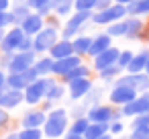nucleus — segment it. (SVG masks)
Wrapping results in <instances>:
<instances>
[{
  "instance_id": "1",
  "label": "nucleus",
  "mask_w": 149,
  "mask_h": 139,
  "mask_svg": "<svg viewBox=\"0 0 149 139\" xmlns=\"http://www.w3.org/2000/svg\"><path fill=\"white\" fill-rule=\"evenodd\" d=\"M70 129V121H68V110L65 108H53L49 110L45 125H43V135L47 139H59L65 135V131Z\"/></svg>"
},
{
  "instance_id": "2",
  "label": "nucleus",
  "mask_w": 149,
  "mask_h": 139,
  "mask_svg": "<svg viewBox=\"0 0 149 139\" xmlns=\"http://www.w3.org/2000/svg\"><path fill=\"white\" fill-rule=\"evenodd\" d=\"M86 117L90 123H104V125H110L112 121H120V112H116L108 104H92Z\"/></svg>"
},
{
  "instance_id": "3",
  "label": "nucleus",
  "mask_w": 149,
  "mask_h": 139,
  "mask_svg": "<svg viewBox=\"0 0 149 139\" xmlns=\"http://www.w3.org/2000/svg\"><path fill=\"white\" fill-rule=\"evenodd\" d=\"M47 86H49V78H37L33 84H29V86L25 88V92H23V94H25V102L31 104V106L39 104V102L45 98Z\"/></svg>"
},
{
  "instance_id": "4",
  "label": "nucleus",
  "mask_w": 149,
  "mask_h": 139,
  "mask_svg": "<svg viewBox=\"0 0 149 139\" xmlns=\"http://www.w3.org/2000/svg\"><path fill=\"white\" fill-rule=\"evenodd\" d=\"M35 64V51H21L8 59V72L10 74H23Z\"/></svg>"
},
{
  "instance_id": "5",
  "label": "nucleus",
  "mask_w": 149,
  "mask_h": 139,
  "mask_svg": "<svg viewBox=\"0 0 149 139\" xmlns=\"http://www.w3.org/2000/svg\"><path fill=\"white\" fill-rule=\"evenodd\" d=\"M116 84H118V86H131L137 94L149 92V76H147L145 72H141V74H129V76L116 78Z\"/></svg>"
},
{
  "instance_id": "6",
  "label": "nucleus",
  "mask_w": 149,
  "mask_h": 139,
  "mask_svg": "<svg viewBox=\"0 0 149 139\" xmlns=\"http://www.w3.org/2000/svg\"><path fill=\"white\" fill-rule=\"evenodd\" d=\"M123 117H139V115H149V92L139 94L135 100L123 106Z\"/></svg>"
},
{
  "instance_id": "7",
  "label": "nucleus",
  "mask_w": 149,
  "mask_h": 139,
  "mask_svg": "<svg viewBox=\"0 0 149 139\" xmlns=\"http://www.w3.org/2000/svg\"><path fill=\"white\" fill-rule=\"evenodd\" d=\"M57 43V31L53 27L49 29H41L35 39H33V51H47Z\"/></svg>"
},
{
  "instance_id": "8",
  "label": "nucleus",
  "mask_w": 149,
  "mask_h": 139,
  "mask_svg": "<svg viewBox=\"0 0 149 139\" xmlns=\"http://www.w3.org/2000/svg\"><path fill=\"white\" fill-rule=\"evenodd\" d=\"M125 15H127V6L116 4V6H108V8H104V10H98L92 19H94V23H98V25H108V23H114V21L123 19Z\"/></svg>"
},
{
  "instance_id": "9",
  "label": "nucleus",
  "mask_w": 149,
  "mask_h": 139,
  "mask_svg": "<svg viewBox=\"0 0 149 139\" xmlns=\"http://www.w3.org/2000/svg\"><path fill=\"white\" fill-rule=\"evenodd\" d=\"M139 94L131 88V86H118V84H114V88L110 90V94H108V98H110V102L114 104V106H125V104H129L131 100H135Z\"/></svg>"
},
{
  "instance_id": "10",
  "label": "nucleus",
  "mask_w": 149,
  "mask_h": 139,
  "mask_svg": "<svg viewBox=\"0 0 149 139\" xmlns=\"http://www.w3.org/2000/svg\"><path fill=\"white\" fill-rule=\"evenodd\" d=\"M25 37H27V35H25L23 29H13L10 33L4 35L2 43H0V49H2L4 53H13V51L21 49V43L25 41Z\"/></svg>"
},
{
  "instance_id": "11",
  "label": "nucleus",
  "mask_w": 149,
  "mask_h": 139,
  "mask_svg": "<svg viewBox=\"0 0 149 139\" xmlns=\"http://www.w3.org/2000/svg\"><path fill=\"white\" fill-rule=\"evenodd\" d=\"M21 102H25V94H23L21 90L8 88V86H6L4 90H0V108L8 110V108L19 106Z\"/></svg>"
},
{
  "instance_id": "12",
  "label": "nucleus",
  "mask_w": 149,
  "mask_h": 139,
  "mask_svg": "<svg viewBox=\"0 0 149 139\" xmlns=\"http://www.w3.org/2000/svg\"><path fill=\"white\" fill-rule=\"evenodd\" d=\"M68 92H70V98H74V100L86 98V96L92 92V82H90V78H80V80L68 82Z\"/></svg>"
},
{
  "instance_id": "13",
  "label": "nucleus",
  "mask_w": 149,
  "mask_h": 139,
  "mask_svg": "<svg viewBox=\"0 0 149 139\" xmlns=\"http://www.w3.org/2000/svg\"><path fill=\"white\" fill-rule=\"evenodd\" d=\"M80 64H82L80 55H70V57H63V59H55V61H53V68H51V74L63 78L65 74H70V72H72L74 68H78Z\"/></svg>"
},
{
  "instance_id": "14",
  "label": "nucleus",
  "mask_w": 149,
  "mask_h": 139,
  "mask_svg": "<svg viewBox=\"0 0 149 139\" xmlns=\"http://www.w3.org/2000/svg\"><path fill=\"white\" fill-rule=\"evenodd\" d=\"M118 49L116 47H108L106 51H102V53H98L96 57H94V68L98 70V72H102V70H106V68H110V66H116V59H118Z\"/></svg>"
},
{
  "instance_id": "15",
  "label": "nucleus",
  "mask_w": 149,
  "mask_h": 139,
  "mask_svg": "<svg viewBox=\"0 0 149 139\" xmlns=\"http://www.w3.org/2000/svg\"><path fill=\"white\" fill-rule=\"evenodd\" d=\"M45 119H47L45 110L33 108V110H29V112H25V115H23L21 123H23V129H43Z\"/></svg>"
},
{
  "instance_id": "16",
  "label": "nucleus",
  "mask_w": 149,
  "mask_h": 139,
  "mask_svg": "<svg viewBox=\"0 0 149 139\" xmlns=\"http://www.w3.org/2000/svg\"><path fill=\"white\" fill-rule=\"evenodd\" d=\"M92 17V13L90 10H82V13H78L76 17H72L70 21H68V27H65V31H63V39H70L72 35H76L78 33V29L88 21Z\"/></svg>"
},
{
  "instance_id": "17",
  "label": "nucleus",
  "mask_w": 149,
  "mask_h": 139,
  "mask_svg": "<svg viewBox=\"0 0 149 139\" xmlns=\"http://www.w3.org/2000/svg\"><path fill=\"white\" fill-rule=\"evenodd\" d=\"M49 53H51V59H53V61H55V59L70 57V55H76V53H74V45H72V41H68V39L55 43V45L49 49Z\"/></svg>"
},
{
  "instance_id": "18",
  "label": "nucleus",
  "mask_w": 149,
  "mask_h": 139,
  "mask_svg": "<svg viewBox=\"0 0 149 139\" xmlns=\"http://www.w3.org/2000/svg\"><path fill=\"white\" fill-rule=\"evenodd\" d=\"M43 29V19H41V15H29L25 21H23V31H25V35H37L39 31Z\"/></svg>"
},
{
  "instance_id": "19",
  "label": "nucleus",
  "mask_w": 149,
  "mask_h": 139,
  "mask_svg": "<svg viewBox=\"0 0 149 139\" xmlns=\"http://www.w3.org/2000/svg\"><path fill=\"white\" fill-rule=\"evenodd\" d=\"M147 55H149V51H141V53L133 55L131 64L127 66L129 74H141V72H145V66H147Z\"/></svg>"
},
{
  "instance_id": "20",
  "label": "nucleus",
  "mask_w": 149,
  "mask_h": 139,
  "mask_svg": "<svg viewBox=\"0 0 149 139\" xmlns=\"http://www.w3.org/2000/svg\"><path fill=\"white\" fill-rule=\"evenodd\" d=\"M110 47V35H98L96 39H92V45H90V55H98V53H102V51H106Z\"/></svg>"
},
{
  "instance_id": "21",
  "label": "nucleus",
  "mask_w": 149,
  "mask_h": 139,
  "mask_svg": "<svg viewBox=\"0 0 149 139\" xmlns=\"http://www.w3.org/2000/svg\"><path fill=\"white\" fill-rule=\"evenodd\" d=\"M63 94H65V88H63L61 84H57L55 80L49 78V86H47V92H45V100H47V102H55V100H59Z\"/></svg>"
},
{
  "instance_id": "22",
  "label": "nucleus",
  "mask_w": 149,
  "mask_h": 139,
  "mask_svg": "<svg viewBox=\"0 0 149 139\" xmlns=\"http://www.w3.org/2000/svg\"><path fill=\"white\" fill-rule=\"evenodd\" d=\"M106 133H108V125H104V123H90L86 133H84V139H98V137H102Z\"/></svg>"
},
{
  "instance_id": "23",
  "label": "nucleus",
  "mask_w": 149,
  "mask_h": 139,
  "mask_svg": "<svg viewBox=\"0 0 149 139\" xmlns=\"http://www.w3.org/2000/svg\"><path fill=\"white\" fill-rule=\"evenodd\" d=\"M51 68H53V59L51 57H43V59H37L33 64V70L37 72L39 78H47L51 74Z\"/></svg>"
},
{
  "instance_id": "24",
  "label": "nucleus",
  "mask_w": 149,
  "mask_h": 139,
  "mask_svg": "<svg viewBox=\"0 0 149 139\" xmlns=\"http://www.w3.org/2000/svg\"><path fill=\"white\" fill-rule=\"evenodd\" d=\"M143 29H145V25H143V21H139V19H131V21H127V37H143Z\"/></svg>"
},
{
  "instance_id": "25",
  "label": "nucleus",
  "mask_w": 149,
  "mask_h": 139,
  "mask_svg": "<svg viewBox=\"0 0 149 139\" xmlns=\"http://www.w3.org/2000/svg\"><path fill=\"white\" fill-rule=\"evenodd\" d=\"M88 125H90L88 117H78V119L70 125L68 133H72V135H84V133H86V129H88Z\"/></svg>"
},
{
  "instance_id": "26",
  "label": "nucleus",
  "mask_w": 149,
  "mask_h": 139,
  "mask_svg": "<svg viewBox=\"0 0 149 139\" xmlns=\"http://www.w3.org/2000/svg\"><path fill=\"white\" fill-rule=\"evenodd\" d=\"M72 45H74V53H76V55H84V53L90 51L92 39H90V37H78Z\"/></svg>"
},
{
  "instance_id": "27",
  "label": "nucleus",
  "mask_w": 149,
  "mask_h": 139,
  "mask_svg": "<svg viewBox=\"0 0 149 139\" xmlns=\"http://www.w3.org/2000/svg\"><path fill=\"white\" fill-rule=\"evenodd\" d=\"M90 76V70L86 68V66H78V68H74L70 74H65L63 76V82H72V80H80V78H88Z\"/></svg>"
},
{
  "instance_id": "28",
  "label": "nucleus",
  "mask_w": 149,
  "mask_h": 139,
  "mask_svg": "<svg viewBox=\"0 0 149 139\" xmlns=\"http://www.w3.org/2000/svg\"><path fill=\"white\" fill-rule=\"evenodd\" d=\"M29 6H31V8H35L39 15H45L47 10H51L53 0H29Z\"/></svg>"
},
{
  "instance_id": "29",
  "label": "nucleus",
  "mask_w": 149,
  "mask_h": 139,
  "mask_svg": "<svg viewBox=\"0 0 149 139\" xmlns=\"http://www.w3.org/2000/svg\"><path fill=\"white\" fill-rule=\"evenodd\" d=\"M19 139H43V129H23L19 131Z\"/></svg>"
},
{
  "instance_id": "30",
  "label": "nucleus",
  "mask_w": 149,
  "mask_h": 139,
  "mask_svg": "<svg viewBox=\"0 0 149 139\" xmlns=\"http://www.w3.org/2000/svg\"><path fill=\"white\" fill-rule=\"evenodd\" d=\"M131 59H133V53L131 51H120L118 53V59H116V66L120 70H127V66L131 64Z\"/></svg>"
},
{
  "instance_id": "31",
  "label": "nucleus",
  "mask_w": 149,
  "mask_h": 139,
  "mask_svg": "<svg viewBox=\"0 0 149 139\" xmlns=\"http://www.w3.org/2000/svg\"><path fill=\"white\" fill-rule=\"evenodd\" d=\"M98 74H100L102 80H112V78H116V76L120 74V68H118V66H110V68H106V70H102V72H98Z\"/></svg>"
},
{
  "instance_id": "32",
  "label": "nucleus",
  "mask_w": 149,
  "mask_h": 139,
  "mask_svg": "<svg viewBox=\"0 0 149 139\" xmlns=\"http://www.w3.org/2000/svg\"><path fill=\"white\" fill-rule=\"evenodd\" d=\"M74 4H76V8H78V13H82V10H92V8H96V0H74Z\"/></svg>"
},
{
  "instance_id": "33",
  "label": "nucleus",
  "mask_w": 149,
  "mask_h": 139,
  "mask_svg": "<svg viewBox=\"0 0 149 139\" xmlns=\"http://www.w3.org/2000/svg\"><path fill=\"white\" fill-rule=\"evenodd\" d=\"M108 35H127V23H112L110 25V29H108Z\"/></svg>"
},
{
  "instance_id": "34",
  "label": "nucleus",
  "mask_w": 149,
  "mask_h": 139,
  "mask_svg": "<svg viewBox=\"0 0 149 139\" xmlns=\"http://www.w3.org/2000/svg\"><path fill=\"white\" fill-rule=\"evenodd\" d=\"M143 127H149V115H139L133 119V129H143Z\"/></svg>"
},
{
  "instance_id": "35",
  "label": "nucleus",
  "mask_w": 149,
  "mask_h": 139,
  "mask_svg": "<svg viewBox=\"0 0 149 139\" xmlns=\"http://www.w3.org/2000/svg\"><path fill=\"white\" fill-rule=\"evenodd\" d=\"M129 139H149V127H143V129H133Z\"/></svg>"
},
{
  "instance_id": "36",
  "label": "nucleus",
  "mask_w": 149,
  "mask_h": 139,
  "mask_svg": "<svg viewBox=\"0 0 149 139\" xmlns=\"http://www.w3.org/2000/svg\"><path fill=\"white\" fill-rule=\"evenodd\" d=\"M123 131H125V125H123L120 121H112V123L108 125V133H110V135H120Z\"/></svg>"
},
{
  "instance_id": "37",
  "label": "nucleus",
  "mask_w": 149,
  "mask_h": 139,
  "mask_svg": "<svg viewBox=\"0 0 149 139\" xmlns=\"http://www.w3.org/2000/svg\"><path fill=\"white\" fill-rule=\"evenodd\" d=\"M10 23H15V15H8L6 10L0 13V29L6 27V25H10Z\"/></svg>"
},
{
  "instance_id": "38",
  "label": "nucleus",
  "mask_w": 149,
  "mask_h": 139,
  "mask_svg": "<svg viewBox=\"0 0 149 139\" xmlns=\"http://www.w3.org/2000/svg\"><path fill=\"white\" fill-rule=\"evenodd\" d=\"M72 8V2H59V4H55V10H57V15H68V10Z\"/></svg>"
},
{
  "instance_id": "39",
  "label": "nucleus",
  "mask_w": 149,
  "mask_h": 139,
  "mask_svg": "<svg viewBox=\"0 0 149 139\" xmlns=\"http://www.w3.org/2000/svg\"><path fill=\"white\" fill-rule=\"evenodd\" d=\"M8 121H10V117H8V112H6L4 108H0V129H4V127L8 125Z\"/></svg>"
},
{
  "instance_id": "40",
  "label": "nucleus",
  "mask_w": 149,
  "mask_h": 139,
  "mask_svg": "<svg viewBox=\"0 0 149 139\" xmlns=\"http://www.w3.org/2000/svg\"><path fill=\"white\" fill-rule=\"evenodd\" d=\"M6 88V74L0 70V90H4Z\"/></svg>"
},
{
  "instance_id": "41",
  "label": "nucleus",
  "mask_w": 149,
  "mask_h": 139,
  "mask_svg": "<svg viewBox=\"0 0 149 139\" xmlns=\"http://www.w3.org/2000/svg\"><path fill=\"white\" fill-rule=\"evenodd\" d=\"M96 6H98V10L108 8V0H96Z\"/></svg>"
},
{
  "instance_id": "42",
  "label": "nucleus",
  "mask_w": 149,
  "mask_h": 139,
  "mask_svg": "<svg viewBox=\"0 0 149 139\" xmlns=\"http://www.w3.org/2000/svg\"><path fill=\"white\" fill-rule=\"evenodd\" d=\"M8 4H10L8 0H0V13H4V10L8 8Z\"/></svg>"
},
{
  "instance_id": "43",
  "label": "nucleus",
  "mask_w": 149,
  "mask_h": 139,
  "mask_svg": "<svg viewBox=\"0 0 149 139\" xmlns=\"http://www.w3.org/2000/svg\"><path fill=\"white\" fill-rule=\"evenodd\" d=\"M65 139H84V135H72V133H68Z\"/></svg>"
},
{
  "instance_id": "44",
  "label": "nucleus",
  "mask_w": 149,
  "mask_h": 139,
  "mask_svg": "<svg viewBox=\"0 0 149 139\" xmlns=\"http://www.w3.org/2000/svg\"><path fill=\"white\" fill-rule=\"evenodd\" d=\"M4 139H19V133H8L4 135Z\"/></svg>"
},
{
  "instance_id": "45",
  "label": "nucleus",
  "mask_w": 149,
  "mask_h": 139,
  "mask_svg": "<svg viewBox=\"0 0 149 139\" xmlns=\"http://www.w3.org/2000/svg\"><path fill=\"white\" fill-rule=\"evenodd\" d=\"M143 37H145V39H149V23H147V25H145V29H143Z\"/></svg>"
},
{
  "instance_id": "46",
  "label": "nucleus",
  "mask_w": 149,
  "mask_h": 139,
  "mask_svg": "<svg viewBox=\"0 0 149 139\" xmlns=\"http://www.w3.org/2000/svg\"><path fill=\"white\" fill-rule=\"evenodd\" d=\"M116 2H118V4H123V6H125V4H131V2H133V0H116Z\"/></svg>"
},
{
  "instance_id": "47",
  "label": "nucleus",
  "mask_w": 149,
  "mask_h": 139,
  "mask_svg": "<svg viewBox=\"0 0 149 139\" xmlns=\"http://www.w3.org/2000/svg\"><path fill=\"white\" fill-rule=\"evenodd\" d=\"M98 139H112V135H110V133H106V135H102V137H98Z\"/></svg>"
},
{
  "instance_id": "48",
  "label": "nucleus",
  "mask_w": 149,
  "mask_h": 139,
  "mask_svg": "<svg viewBox=\"0 0 149 139\" xmlns=\"http://www.w3.org/2000/svg\"><path fill=\"white\" fill-rule=\"evenodd\" d=\"M145 74H149V55H147V66H145Z\"/></svg>"
},
{
  "instance_id": "49",
  "label": "nucleus",
  "mask_w": 149,
  "mask_h": 139,
  "mask_svg": "<svg viewBox=\"0 0 149 139\" xmlns=\"http://www.w3.org/2000/svg\"><path fill=\"white\" fill-rule=\"evenodd\" d=\"M2 39H4V29H0V43H2Z\"/></svg>"
}]
</instances>
